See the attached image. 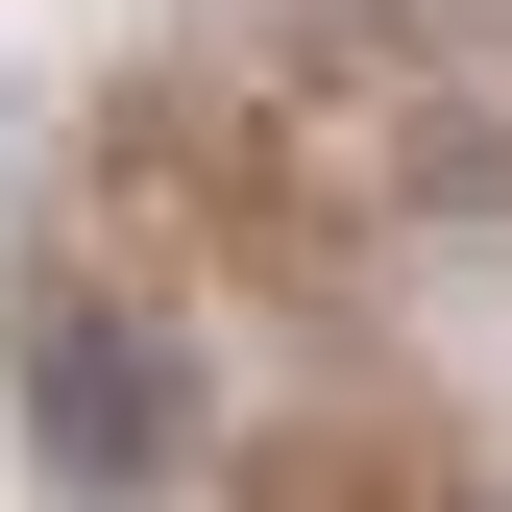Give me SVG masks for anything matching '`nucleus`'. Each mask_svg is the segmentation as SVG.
Listing matches in <instances>:
<instances>
[{
	"label": "nucleus",
	"instance_id": "obj_1",
	"mask_svg": "<svg viewBox=\"0 0 512 512\" xmlns=\"http://www.w3.org/2000/svg\"><path fill=\"white\" fill-rule=\"evenodd\" d=\"M0 439H25L49 512H196L220 488V391H196V317L147 269H98L74 220L0 269Z\"/></svg>",
	"mask_w": 512,
	"mask_h": 512
},
{
	"label": "nucleus",
	"instance_id": "obj_2",
	"mask_svg": "<svg viewBox=\"0 0 512 512\" xmlns=\"http://www.w3.org/2000/svg\"><path fill=\"white\" fill-rule=\"evenodd\" d=\"M342 342H366V391H391L464 488H512V220H391Z\"/></svg>",
	"mask_w": 512,
	"mask_h": 512
},
{
	"label": "nucleus",
	"instance_id": "obj_3",
	"mask_svg": "<svg viewBox=\"0 0 512 512\" xmlns=\"http://www.w3.org/2000/svg\"><path fill=\"white\" fill-rule=\"evenodd\" d=\"M464 512H512V488H464Z\"/></svg>",
	"mask_w": 512,
	"mask_h": 512
}]
</instances>
